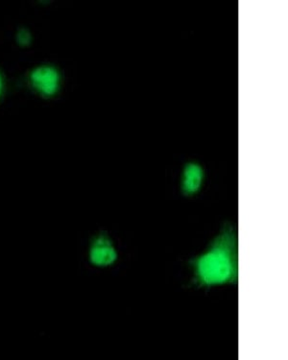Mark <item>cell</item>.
Wrapping results in <instances>:
<instances>
[{"label":"cell","mask_w":288,"mask_h":360,"mask_svg":"<svg viewBox=\"0 0 288 360\" xmlns=\"http://www.w3.org/2000/svg\"><path fill=\"white\" fill-rule=\"evenodd\" d=\"M33 86L46 96H52L59 88V75L54 68L41 67L31 75Z\"/></svg>","instance_id":"4"},{"label":"cell","mask_w":288,"mask_h":360,"mask_svg":"<svg viewBox=\"0 0 288 360\" xmlns=\"http://www.w3.org/2000/svg\"><path fill=\"white\" fill-rule=\"evenodd\" d=\"M117 248L107 233H100L91 240L89 259L91 264L98 267L112 266L117 261Z\"/></svg>","instance_id":"2"},{"label":"cell","mask_w":288,"mask_h":360,"mask_svg":"<svg viewBox=\"0 0 288 360\" xmlns=\"http://www.w3.org/2000/svg\"><path fill=\"white\" fill-rule=\"evenodd\" d=\"M17 39L18 43L22 44V46H26V44H30L31 36L27 30L22 29V30H20V32L18 33Z\"/></svg>","instance_id":"5"},{"label":"cell","mask_w":288,"mask_h":360,"mask_svg":"<svg viewBox=\"0 0 288 360\" xmlns=\"http://www.w3.org/2000/svg\"><path fill=\"white\" fill-rule=\"evenodd\" d=\"M0 91H1V78H0Z\"/></svg>","instance_id":"6"},{"label":"cell","mask_w":288,"mask_h":360,"mask_svg":"<svg viewBox=\"0 0 288 360\" xmlns=\"http://www.w3.org/2000/svg\"><path fill=\"white\" fill-rule=\"evenodd\" d=\"M192 285L197 288L237 285L238 281V240L237 230L225 222L208 248L190 261Z\"/></svg>","instance_id":"1"},{"label":"cell","mask_w":288,"mask_h":360,"mask_svg":"<svg viewBox=\"0 0 288 360\" xmlns=\"http://www.w3.org/2000/svg\"><path fill=\"white\" fill-rule=\"evenodd\" d=\"M205 180V172L200 164L196 162H188L183 169L181 179V191L185 196H193L201 191Z\"/></svg>","instance_id":"3"}]
</instances>
